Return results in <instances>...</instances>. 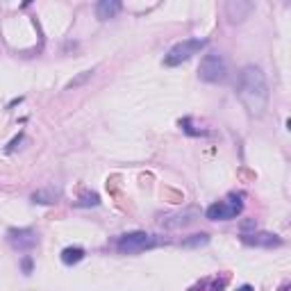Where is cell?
Segmentation results:
<instances>
[{"label": "cell", "mask_w": 291, "mask_h": 291, "mask_svg": "<svg viewBox=\"0 0 291 291\" xmlns=\"http://www.w3.org/2000/svg\"><path fill=\"white\" fill-rule=\"evenodd\" d=\"M77 207H98L100 205V196L98 194H82V198L77 200Z\"/></svg>", "instance_id": "5bb4252c"}, {"label": "cell", "mask_w": 291, "mask_h": 291, "mask_svg": "<svg viewBox=\"0 0 291 291\" xmlns=\"http://www.w3.org/2000/svg\"><path fill=\"white\" fill-rule=\"evenodd\" d=\"M7 241H9V246L14 251L27 253L36 246L39 237H36V232L32 230V228H11V230L7 232Z\"/></svg>", "instance_id": "8992f818"}, {"label": "cell", "mask_w": 291, "mask_h": 291, "mask_svg": "<svg viewBox=\"0 0 291 291\" xmlns=\"http://www.w3.org/2000/svg\"><path fill=\"white\" fill-rule=\"evenodd\" d=\"M237 96H239L241 105L248 109L251 116H262L266 112L271 93H269L266 75L260 66L248 64V66L241 68L239 82H237Z\"/></svg>", "instance_id": "6da1fadb"}, {"label": "cell", "mask_w": 291, "mask_h": 291, "mask_svg": "<svg viewBox=\"0 0 291 291\" xmlns=\"http://www.w3.org/2000/svg\"><path fill=\"white\" fill-rule=\"evenodd\" d=\"M198 214L200 212L196 207H189V210H184V212H173V214H162L159 216V225L162 228H169V230H178V228L194 223Z\"/></svg>", "instance_id": "52a82bcc"}, {"label": "cell", "mask_w": 291, "mask_h": 291, "mask_svg": "<svg viewBox=\"0 0 291 291\" xmlns=\"http://www.w3.org/2000/svg\"><path fill=\"white\" fill-rule=\"evenodd\" d=\"M20 141H23V132H20L16 139H11V143H9V146H7V153H11V150H14V148H16V146H18Z\"/></svg>", "instance_id": "ac0fdd59"}, {"label": "cell", "mask_w": 291, "mask_h": 291, "mask_svg": "<svg viewBox=\"0 0 291 291\" xmlns=\"http://www.w3.org/2000/svg\"><path fill=\"white\" fill-rule=\"evenodd\" d=\"M157 239L148 232H125L116 239V251L123 255H134V253H143L148 248H155Z\"/></svg>", "instance_id": "277c9868"}, {"label": "cell", "mask_w": 291, "mask_h": 291, "mask_svg": "<svg viewBox=\"0 0 291 291\" xmlns=\"http://www.w3.org/2000/svg\"><path fill=\"white\" fill-rule=\"evenodd\" d=\"M32 266H34V262H32L30 255H25L23 260H20V271L25 273V276H30V273H32Z\"/></svg>", "instance_id": "e0dca14e"}, {"label": "cell", "mask_w": 291, "mask_h": 291, "mask_svg": "<svg viewBox=\"0 0 291 291\" xmlns=\"http://www.w3.org/2000/svg\"><path fill=\"white\" fill-rule=\"evenodd\" d=\"M57 191L55 189H39L32 194V203H39V205H52L57 200Z\"/></svg>", "instance_id": "7c38bea8"}, {"label": "cell", "mask_w": 291, "mask_h": 291, "mask_svg": "<svg viewBox=\"0 0 291 291\" xmlns=\"http://www.w3.org/2000/svg\"><path fill=\"white\" fill-rule=\"evenodd\" d=\"M198 75L203 82H210V84H216V82H223L228 77V61H225L223 55L219 52H210L205 55L203 61H200Z\"/></svg>", "instance_id": "3957f363"}, {"label": "cell", "mask_w": 291, "mask_h": 291, "mask_svg": "<svg viewBox=\"0 0 291 291\" xmlns=\"http://www.w3.org/2000/svg\"><path fill=\"white\" fill-rule=\"evenodd\" d=\"M121 9H123V5L118 2V0H100V2L96 5V16L100 20H109V18H114Z\"/></svg>", "instance_id": "30bf717a"}, {"label": "cell", "mask_w": 291, "mask_h": 291, "mask_svg": "<svg viewBox=\"0 0 291 291\" xmlns=\"http://www.w3.org/2000/svg\"><path fill=\"white\" fill-rule=\"evenodd\" d=\"M253 9H255V5L253 2H244V0H230V2H225V16L230 18V23L248 18V14Z\"/></svg>", "instance_id": "9c48e42d"}, {"label": "cell", "mask_w": 291, "mask_h": 291, "mask_svg": "<svg viewBox=\"0 0 291 291\" xmlns=\"http://www.w3.org/2000/svg\"><path fill=\"white\" fill-rule=\"evenodd\" d=\"M241 241L248 246H262V248H273V246H282V239L271 232H248L241 235Z\"/></svg>", "instance_id": "ba28073f"}, {"label": "cell", "mask_w": 291, "mask_h": 291, "mask_svg": "<svg viewBox=\"0 0 291 291\" xmlns=\"http://www.w3.org/2000/svg\"><path fill=\"white\" fill-rule=\"evenodd\" d=\"M237 291H255V289H253L251 285H241V287H239V289H237Z\"/></svg>", "instance_id": "d6986e66"}, {"label": "cell", "mask_w": 291, "mask_h": 291, "mask_svg": "<svg viewBox=\"0 0 291 291\" xmlns=\"http://www.w3.org/2000/svg\"><path fill=\"white\" fill-rule=\"evenodd\" d=\"M205 46H207V39H198V36L180 41V43H175V46L164 55V66H178L182 61L191 59L194 55H198Z\"/></svg>", "instance_id": "7a4b0ae2"}, {"label": "cell", "mask_w": 291, "mask_h": 291, "mask_svg": "<svg viewBox=\"0 0 291 291\" xmlns=\"http://www.w3.org/2000/svg\"><path fill=\"white\" fill-rule=\"evenodd\" d=\"M244 210V200H241V194H230L225 200H219V203L210 205L207 210H205V216L210 221H232L241 214Z\"/></svg>", "instance_id": "5b68a950"}, {"label": "cell", "mask_w": 291, "mask_h": 291, "mask_svg": "<svg viewBox=\"0 0 291 291\" xmlns=\"http://www.w3.org/2000/svg\"><path fill=\"white\" fill-rule=\"evenodd\" d=\"M84 255H87V253H84L82 246H68V248L61 251L59 257H61V262H64L66 266H75V264H80V262L84 260Z\"/></svg>", "instance_id": "8fae6325"}, {"label": "cell", "mask_w": 291, "mask_h": 291, "mask_svg": "<svg viewBox=\"0 0 291 291\" xmlns=\"http://www.w3.org/2000/svg\"><path fill=\"white\" fill-rule=\"evenodd\" d=\"M207 244H210V237L205 235V232H200V235H191L182 241L184 248H200V246H207Z\"/></svg>", "instance_id": "4fadbf2b"}, {"label": "cell", "mask_w": 291, "mask_h": 291, "mask_svg": "<svg viewBox=\"0 0 291 291\" xmlns=\"http://www.w3.org/2000/svg\"><path fill=\"white\" fill-rule=\"evenodd\" d=\"M91 75H93V71H82V75H77L75 80H71V82H68V84H66V89H75V87H80L82 82H87Z\"/></svg>", "instance_id": "9a60e30c"}, {"label": "cell", "mask_w": 291, "mask_h": 291, "mask_svg": "<svg viewBox=\"0 0 291 291\" xmlns=\"http://www.w3.org/2000/svg\"><path fill=\"white\" fill-rule=\"evenodd\" d=\"M255 228H257L255 219H246V221H241V225H239L241 235H248V232H251V230H255Z\"/></svg>", "instance_id": "2e32d148"}]
</instances>
